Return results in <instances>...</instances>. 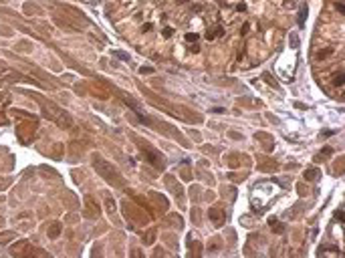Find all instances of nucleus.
Instances as JSON below:
<instances>
[{
  "mask_svg": "<svg viewBox=\"0 0 345 258\" xmlns=\"http://www.w3.org/2000/svg\"><path fill=\"white\" fill-rule=\"evenodd\" d=\"M37 101H39V105L43 107V113H44L46 119L55 121L59 127H65V129H69L73 125V119L69 117V113H67L65 109H61L59 105H55V103H50V101H44L41 97H37Z\"/></svg>",
  "mask_w": 345,
  "mask_h": 258,
  "instance_id": "nucleus-1",
  "label": "nucleus"
},
{
  "mask_svg": "<svg viewBox=\"0 0 345 258\" xmlns=\"http://www.w3.org/2000/svg\"><path fill=\"white\" fill-rule=\"evenodd\" d=\"M93 168L97 170V173H101L107 181H111V183H115V186H121L123 181H121V175L117 173V170L111 166V163H107L105 159H101V157H93Z\"/></svg>",
  "mask_w": 345,
  "mask_h": 258,
  "instance_id": "nucleus-2",
  "label": "nucleus"
},
{
  "mask_svg": "<svg viewBox=\"0 0 345 258\" xmlns=\"http://www.w3.org/2000/svg\"><path fill=\"white\" fill-rule=\"evenodd\" d=\"M141 151H143V155H145V159L153 166V168H158V170H164V157L158 153V151H153L151 147H149V143H141Z\"/></svg>",
  "mask_w": 345,
  "mask_h": 258,
  "instance_id": "nucleus-3",
  "label": "nucleus"
},
{
  "mask_svg": "<svg viewBox=\"0 0 345 258\" xmlns=\"http://www.w3.org/2000/svg\"><path fill=\"white\" fill-rule=\"evenodd\" d=\"M32 250H30V246H28V242H16L12 248H10V254L12 256H26V254H30Z\"/></svg>",
  "mask_w": 345,
  "mask_h": 258,
  "instance_id": "nucleus-4",
  "label": "nucleus"
},
{
  "mask_svg": "<svg viewBox=\"0 0 345 258\" xmlns=\"http://www.w3.org/2000/svg\"><path fill=\"white\" fill-rule=\"evenodd\" d=\"M85 204H87V216H91V218L99 216V206L93 202V198H91V196H87V198H85Z\"/></svg>",
  "mask_w": 345,
  "mask_h": 258,
  "instance_id": "nucleus-5",
  "label": "nucleus"
},
{
  "mask_svg": "<svg viewBox=\"0 0 345 258\" xmlns=\"http://www.w3.org/2000/svg\"><path fill=\"white\" fill-rule=\"evenodd\" d=\"M8 103H10V97H8L6 93H4V95H0V123H2V125H6V123H8V119H6V117L2 115L4 107H6Z\"/></svg>",
  "mask_w": 345,
  "mask_h": 258,
  "instance_id": "nucleus-6",
  "label": "nucleus"
},
{
  "mask_svg": "<svg viewBox=\"0 0 345 258\" xmlns=\"http://www.w3.org/2000/svg\"><path fill=\"white\" fill-rule=\"evenodd\" d=\"M61 224L59 222H55V224H50V228H48V238H57L59 234H61Z\"/></svg>",
  "mask_w": 345,
  "mask_h": 258,
  "instance_id": "nucleus-7",
  "label": "nucleus"
},
{
  "mask_svg": "<svg viewBox=\"0 0 345 258\" xmlns=\"http://www.w3.org/2000/svg\"><path fill=\"white\" fill-rule=\"evenodd\" d=\"M208 216H210V220H214V222H216V226H220V224H222V214L218 212V208H212V210L208 212Z\"/></svg>",
  "mask_w": 345,
  "mask_h": 258,
  "instance_id": "nucleus-8",
  "label": "nucleus"
},
{
  "mask_svg": "<svg viewBox=\"0 0 345 258\" xmlns=\"http://www.w3.org/2000/svg\"><path fill=\"white\" fill-rule=\"evenodd\" d=\"M305 177L311 179V181L317 179V177H319V170H307V172H305Z\"/></svg>",
  "mask_w": 345,
  "mask_h": 258,
  "instance_id": "nucleus-9",
  "label": "nucleus"
},
{
  "mask_svg": "<svg viewBox=\"0 0 345 258\" xmlns=\"http://www.w3.org/2000/svg\"><path fill=\"white\" fill-rule=\"evenodd\" d=\"M305 16H307V6H303L301 8V14H299V24H305Z\"/></svg>",
  "mask_w": 345,
  "mask_h": 258,
  "instance_id": "nucleus-10",
  "label": "nucleus"
},
{
  "mask_svg": "<svg viewBox=\"0 0 345 258\" xmlns=\"http://www.w3.org/2000/svg\"><path fill=\"white\" fill-rule=\"evenodd\" d=\"M333 85H335V87H341V85H343V75H341V73H339V75H335Z\"/></svg>",
  "mask_w": 345,
  "mask_h": 258,
  "instance_id": "nucleus-11",
  "label": "nucleus"
},
{
  "mask_svg": "<svg viewBox=\"0 0 345 258\" xmlns=\"http://www.w3.org/2000/svg\"><path fill=\"white\" fill-rule=\"evenodd\" d=\"M10 238H14V234H10V232H6V234H2V236H0V244H6L4 240H10Z\"/></svg>",
  "mask_w": 345,
  "mask_h": 258,
  "instance_id": "nucleus-12",
  "label": "nucleus"
},
{
  "mask_svg": "<svg viewBox=\"0 0 345 258\" xmlns=\"http://www.w3.org/2000/svg\"><path fill=\"white\" fill-rule=\"evenodd\" d=\"M186 41H188V43H192V41H198V34H196V32H194V34L190 32V34H186Z\"/></svg>",
  "mask_w": 345,
  "mask_h": 258,
  "instance_id": "nucleus-13",
  "label": "nucleus"
},
{
  "mask_svg": "<svg viewBox=\"0 0 345 258\" xmlns=\"http://www.w3.org/2000/svg\"><path fill=\"white\" fill-rule=\"evenodd\" d=\"M172 32H174V30L170 28V26H168V28H164V37H166V39H170V37H172Z\"/></svg>",
  "mask_w": 345,
  "mask_h": 258,
  "instance_id": "nucleus-14",
  "label": "nucleus"
},
{
  "mask_svg": "<svg viewBox=\"0 0 345 258\" xmlns=\"http://www.w3.org/2000/svg\"><path fill=\"white\" fill-rule=\"evenodd\" d=\"M153 236H156V232H153V230H151V232H149V234H147V242H145V244H151V240H153Z\"/></svg>",
  "mask_w": 345,
  "mask_h": 258,
  "instance_id": "nucleus-15",
  "label": "nucleus"
},
{
  "mask_svg": "<svg viewBox=\"0 0 345 258\" xmlns=\"http://www.w3.org/2000/svg\"><path fill=\"white\" fill-rule=\"evenodd\" d=\"M115 54H117V57H119V59H125V61H127V59H129V57H127V54H125V52H115Z\"/></svg>",
  "mask_w": 345,
  "mask_h": 258,
  "instance_id": "nucleus-16",
  "label": "nucleus"
},
{
  "mask_svg": "<svg viewBox=\"0 0 345 258\" xmlns=\"http://www.w3.org/2000/svg\"><path fill=\"white\" fill-rule=\"evenodd\" d=\"M151 71H153L151 67H143V69H141V73H151Z\"/></svg>",
  "mask_w": 345,
  "mask_h": 258,
  "instance_id": "nucleus-17",
  "label": "nucleus"
},
{
  "mask_svg": "<svg viewBox=\"0 0 345 258\" xmlns=\"http://www.w3.org/2000/svg\"><path fill=\"white\" fill-rule=\"evenodd\" d=\"M0 224H2V220H0Z\"/></svg>",
  "mask_w": 345,
  "mask_h": 258,
  "instance_id": "nucleus-18",
  "label": "nucleus"
}]
</instances>
